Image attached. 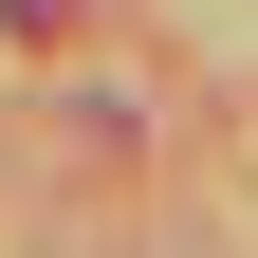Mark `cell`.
<instances>
[{"instance_id":"obj_1","label":"cell","mask_w":258,"mask_h":258,"mask_svg":"<svg viewBox=\"0 0 258 258\" xmlns=\"http://www.w3.org/2000/svg\"><path fill=\"white\" fill-rule=\"evenodd\" d=\"M74 19H92V0H0V37H19V55H74Z\"/></svg>"}]
</instances>
